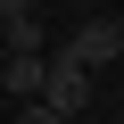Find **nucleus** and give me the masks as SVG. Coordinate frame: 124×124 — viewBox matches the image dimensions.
<instances>
[{
	"mask_svg": "<svg viewBox=\"0 0 124 124\" xmlns=\"http://www.w3.org/2000/svg\"><path fill=\"white\" fill-rule=\"evenodd\" d=\"M41 0H0V25H17V17H33Z\"/></svg>",
	"mask_w": 124,
	"mask_h": 124,
	"instance_id": "obj_6",
	"label": "nucleus"
},
{
	"mask_svg": "<svg viewBox=\"0 0 124 124\" xmlns=\"http://www.w3.org/2000/svg\"><path fill=\"white\" fill-rule=\"evenodd\" d=\"M0 33H8V25H0Z\"/></svg>",
	"mask_w": 124,
	"mask_h": 124,
	"instance_id": "obj_8",
	"label": "nucleus"
},
{
	"mask_svg": "<svg viewBox=\"0 0 124 124\" xmlns=\"http://www.w3.org/2000/svg\"><path fill=\"white\" fill-rule=\"evenodd\" d=\"M41 75H50V58H41V50H0V91H8L17 108L41 99Z\"/></svg>",
	"mask_w": 124,
	"mask_h": 124,
	"instance_id": "obj_3",
	"label": "nucleus"
},
{
	"mask_svg": "<svg viewBox=\"0 0 124 124\" xmlns=\"http://www.w3.org/2000/svg\"><path fill=\"white\" fill-rule=\"evenodd\" d=\"M58 58H66V66H124V33H116V17H83L75 33H66V50H58Z\"/></svg>",
	"mask_w": 124,
	"mask_h": 124,
	"instance_id": "obj_1",
	"label": "nucleus"
},
{
	"mask_svg": "<svg viewBox=\"0 0 124 124\" xmlns=\"http://www.w3.org/2000/svg\"><path fill=\"white\" fill-rule=\"evenodd\" d=\"M8 124H66V116H58V108H50V99H25V108H17V116H8Z\"/></svg>",
	"mask_w": 124,
	"mask_h": 124,
	"instance_id": "obj_5",
	"label": "nucleus"
},
{
	"mask_svg": "<svg viewBox=\"0 0 124 124\" xmlns=\"http://www.w3.org/2000/svg\"><path fill=\"white\" fill-rule=\"evenodd\" d=\"M0 50H41V58H50V25H41V8H33V17H17L8 33H0Z\"/></svg>",
	"mask_w": 124,
	"mask_h": 124,
	"instance_id": "obj_4",
	"label": "nucleus"
},
{
	"mask_svg": "<svg viewBox=\"0 0 124 124\" xmlns=\"http://www.w3.org/2000/svg\"><path fill=\"white\" fill-rule=\"evenodd\" d=\"M41 99H50L58 116L75 124V116L91 108V75H83V66H66V58H50V75H41Z\"/></svg>",
	"mask_w": 124,
	"mask_h": 124,
	"instance_id": "obj_2",
	"label": "nucleus"
},
{
	"mask_svg": "<svg viewBox=\"0 0 124 124\" xmlns=\"http://www.w3.org/2000/svg\"><path fill=\"white\" fill-rule=\"evenodd\" d=\"M116 33H124V8H116Z\"/></svg>",
	"mask_w": 124,
	"mask_h": 124,
	"instance_id": "obj_7",
	"label": "nucleus"
}]
</instances>
